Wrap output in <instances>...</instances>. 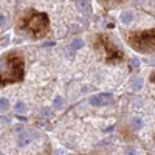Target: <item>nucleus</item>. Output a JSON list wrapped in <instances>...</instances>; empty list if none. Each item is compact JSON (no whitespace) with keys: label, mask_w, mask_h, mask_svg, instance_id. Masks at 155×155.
<instances>
[{"label":"nucleus","mask_w":155,"mask_h":155,"mask_svg":"<svg viewBox=\"0 0 155 155\" xmlns=\"http://www.w3.org/2000/svg\"><path fill=\"white\" fill-rule=\"evenodd\" d=\"M25 76V61L19 51H8L0 58V87L20 82Z\"/></svg>","instance_id":"obj_1"},{"label":"nucleus","mask_w":155,"mask_h":155,"mask_svg":"<svg viewBox=\"0 0 155 155\" xmlns=\"http://www.w3.org/2000/svg\"><path fill=\"white\" fill-rule=\"evenodd\" d=\"M20 28L33 39H42L50 31V19L45 12L28 9L20 19Z\"/></svg>","instance_id":"obj_2"},{"label":"nucleus","mask_w":155,"mask_h":155,"mask_svg":"<svg viewBox=\"0 0 155 155\" xmlns=\"http://www.w3.org/2000/svg\"><path fill=\"white\" fill-rule=\"evenodd\" d=\"M126 41L127 44L130 45L134 50L140 51V53H144V54H150L153 53V48H155V42H153V37H155V31L153 28L149 30H137V31H126Z\"/></svg>","instance_id":"obj_3"},{"label":"nucleus","mask_w":155,"mask_h":155,"mask_svg":"<svg viewBox=\"0 0 155 155\" xmlns=\"http://www.w3.org/2000/svg\"><path fill=\"white\" fill-rule=\"evenodd\" d=\"M95 48L101 53L102 59L107 64H118V62H123L126 58L123 50L116 47L107 34H98L95 37Z\"/></svg>","instance_id":"obj_4"},{"label":"nucleus","mask_w":155,"mask_h":155,"mask_svg":"<svg viewBox=\"0 0 155 155\" xmlns=\"http://www.w3.org/2000/svg\"><path fill=\"white\" fill-rule=\"evenodd\" d=\"M110 101H112L110 93H99V95H95L90 98V104L92 106H104V104H109Z\"/></svg>","instance_id":"obj_5"},{"label":"nucleus","mask_w":155,"mask_h":155,"mask_svg":"<svg viewBox=\"0 0 155 155\" xmlns=\"http://www.w3.org/2000/svg\"><path fill=\"white\" fill-rule=\"evenodd\" d=\"M121 20H123L124 25H129V23L134 20V12L132 11H126L124 14H123V17H121Z\"/></svg>","instance_id":"obj_6"},{"label":"nucleus","mask_w":155,"mask_h":155,"mask_svg":"<svg viewBox=\"0 0 155 155\" xmlns=\"http://www.w3.org/2000/svg\"><path fill=\"white\" fill-rule=\"evenodd\" d=\"M78 9H79V11H87V12H90V9H92V8H90V3H87V2H78Z\"/></svg>","instance_id":"obj_7"},{"label":"nucleus","mask_w":155,"mask_h":155,"mask_svg":"<svg viewBox=\"0 0 155 155\" xmlns=\"http://www.w3.org/2000/svg\"><path fill=\"white\" fill-rule=\"evenodd\" d=\"M31 135L33 134H25V135H20V138H19V146H23L25 143H27V141H30V138H31Z\"/></svg>","instance_id":"obj_8"},{"label":"nucleus","mask_w":155,"mask_h":155,"mask_svg":"<svg viewBox=\"0 0 155 155\" xmlns=\"http://www.w3.org/2000/svg\"><path fill=\"white\" fill-rule=\"evenodd\" d=\"M14 110H16L17 113H23V112H27V106H25L23 102H17L16 107H14Z\"/></svg>","instance_id":"obj_9"},{"label":"nucleus","mask_w":155,"mask_h":155,"mask_svg":"<svg viewBox=\"0 0 155 155\" xmlns=\"http://www.w3.org/2000/svg\"><path fill=\"white\" fill-rule=\"evenodd\" d=\"M62 102H64L62 98H61V96H56V98H54V107H56V109H62V106H64Z\"/></svg>","instance_id":"obj_10"},{"label":"nucleus","mask_w":155,"mask_h":155,"mask_svg":"<svg viewBox=\"0 0 155 155\" xmlns=\"http://www.w3.org/2000/svg\"><path fill=\"white\" fill-rule=\"evenodd\" d=\"M8 107H9V104H8V99L2 98V99H0V109H3V110H6Z\"/></svg>","instance_id":"obj_11"},{"label":"nucleus","mask_w":155,"mask_h":155,"mask_svg":"<svg viewBox=\"0 0 155 155\" xmlns=\"http://www.w3.org/2000/svg\"><path fill=\"white\" fill-rule=\"evenodd\" d=\"M82 45H84V42L81 41V39H78V41H74V42H73V48H81Z\"/></svg>","instance_id":"obj_12"},{"label":"nucleus","mask_w":155,"mask_h":155,"mask_svg":"<svg viewBox=\"0 0 155 155\" xmlns=\"http://www.w3.org/2000/svg\"><path fill=\"white\" fill-rule=\"evenodd\" d=\"M134 126H135V129H140L141 126H143V121H141L140 118H135L134 120Z\"/></svg>","instance_id":"obj_13"},{"label":"nucleus","mask_w":155,"mask_h":155,"mask_svg":"<svg viewBox=\"0 0 155 155\" xmlns=\"http://www.w3.org/2000/svg\"><path fill=\"white\" fill-rule=\"evenodd\" d=\"M3 25H6V17L3 14H0V27H3Z\"/></svg>","instance_id":"obj_14"},{"label":"nucleus","mask_w":155,"mask_h":155,"mask_svg":"<svg viewBox=\"0 0 155 155\" xmlns=\"http://www.w3.org/2000/svg\"><path fill=\"white\" fill-rule=\"evenodd\" d=\"M126 152H127V155H137V150H135L134 147H127Z\"/></svg>","instance_id":"obj_15"},{"label":"nucleus","mask_w":155,"mask_h":155,"mask_svg":"<svg viewBox=\"0 0 155 155\" xmlns=\"http://www.w3.org/2000/svg\"><path fill=\"white\" fill-rule=\"evenodd\" d=\"M132 64H134V67H138L140 65V61L138 59H132Z\"/></svg>","instance_id":"obj_16"},{"label":"nucleus","mask_w":155,"mask_h":155,"mask_svg":"<svg viewBox=\"0 0 155 155\" xmlns=\"http://www.w3.org/2000/svg\"><path fill=\"white\" fill-rule=\"evenodd\" d=\"M134 87H135V88H138V87H141V81H137V82L134 84Z\"/></svg>","instance_id":"obj_17"}]
</instances>
